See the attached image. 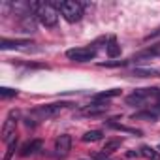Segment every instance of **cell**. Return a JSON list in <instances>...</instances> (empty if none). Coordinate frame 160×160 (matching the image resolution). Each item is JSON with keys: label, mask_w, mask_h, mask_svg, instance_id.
Wrapping results in <instances>:
<instances>
[{"label": "cell", "mask_w": 160, "mask_h": 160, "mask_svg": "<svg viewBox=\"0 0 160 160\" xmlns=\"http://www.w3.org/2000/svg\"><path fill=\"white\" fill-rule=\"evenodd\" d=\"M121 145H122V139H121V138L108 139V141L104 143V147H102V152H104V154H111V152L119 151V149H121Z\"/></svg>", "instance_id": "obj_13"}, {"label": "cell", "mask_w": 160, "mask_h": 160, "mask_svg": "<svg viewBox=\"0 0 160 160\" xmlns=\"http://www.w3.org/2000/svg\"><path fill=\"white\" fill-rule=\"evenodd\" d=\"M108 108H109L108 102H96V100H94L89 108L83 109V113H85V115H100V113L108 111Z\"/></svg>", "instance_id": "obj_10"}, {"label": "cell", "mask_w": 160, "mask_h": 160, "mask_svg": "<svg viewBox=\"0 0 160 160\" xmlns=\"http://www.w3.org/2000/svg\"><path fill=\"white\" fill-rule=\"evenodd\" d=\"M102 136H104V134H102V130H89V132H85V134H83V138H81V139H83L85 143H94V141H100V139H102Z\"/></svg>", "instance_id": "obj_16"}, {"label": "cell", "mask_w": 160, "mask_h": 160, "mask_svg": "<svg viewBox=\"0 0 160 160\" xmlns=\"http://www.w3.org/2000/svg\"><path fill=\"white\" fill-rule=\"evenodd\" d=\"M139 152H141V156H145L147 160H160V151H158V149H152L151 145H143V147L139 149Z\"/></svg>", "instance_id": "obj_14"}, {"label": "cell", "mask_w": 160, "mask_h": 160, "mask_svg": "<svg viewBox=\"0 0 160 160\" xmlns=\"http://www.w3.org/2000/svg\"><path fill=\"white\" fill-rule=\"evenodd\" d=\"M42 139H32V141H28V143H25L23 145V149H21V154L23 156H28V154H34V152H38V151H42Z\"/></svg>", "instance_id": "obj_11"}, {"label": "cell", "mask_w": 160, "mask_h": 160, "mask_svg": "<svg viewBox=\"0 0 160 160\" xmlns=\"http://www.w3.org/2000/svg\"><path fill=\"white\" fill-rule=\"evenodd\" d=\"M134 75L136 77H154V75H160V70H154V68H136Z\"/></svg>", "instance_id": "obj_17"}, {"label": "cell", "mask_w": 160, "mask_h": 160, "mask_svg": "<svg viewBox=\"0 0 160 160\" xmlns=\"http://www.w3.org/2000/svg\"><path fill=\"white\" fill-rule=\"evenodd\" d=\"M15 145H17V138H13V139L8 143V152H6L4 160H10V158H12V154H13V151H15Z\"/></svg>", "instance_id": "obj_22"}, {"label": "cell", "mask_w": 160, "mask_h": 160, "mask_svg": "<svg viewBox=\"0 0 160 160\" xmlns=\"http://www.w3.org/2000/svg\"><path fill=\"white\" fill-rule=\"evenodd\" d=\"M126 156H128V158H134V156L138 158V156H141V152H139V151H128Z\"/></svg>", "instance_id": "obj_23"}, {"label": "cell", "mask_w": 160, "mask_h": 160, "mask_svg": "<svg viewBox=\"0 0 160 160\" xmlns=\"http://www.w3.org/2000/svg\"><path fill=\"white\" fill-rule=\"evenodd\" d=\"M156 98H158V108H160V94H158V96H156Z\"/></svg>", "instance_id": "obj_26"}, {"label": "cell", "mask_w": 160, "mask_h": 160, "mask_svg": "<svg viewBox=\"0 0 160 160\" xmlns=\"http://www.w3.org/2000/svg\"><path fill=\"white\" fill-rule=\"evenodd\" d=\"M154 57H160V43H154V45L143 49L141 53L134 55L130 60H149V58H154Z\"/></svg>", "instance_id": "obj_8"}, {"label": "cell", "mask_w": 160, "mask_h": 160, "mask_svg": "<svg viewBox=\"0 0 160 160\" xmlns=\"http://www.w3.org/2000/svg\"><path fill=\"white\" fill-rule=\"evenodd\" d=\"M55 151L60 154V156H66L70 151H72V136L68 134H62L55 139Z\"/></svg>", "instance_id": "obj_6"}, {"label": "cell", "mask_w": 160, "mask_h": 160, "mask_svg": "<svg viewBox=\"0 0 160 160\" xmlns=\"http://www.w3.org/2000/svg\"><path fill=\"white\" fill-rule=\"evenodd\" d=\"M55 8L62 13V17L68 23H77L83 17V4L75 2V0H66V2H53Z\"/></svg>", "instance_id": "obj_2"}, {"label": "cell", "mask_w": 160, "mask_h": 160, "mask_svg": "<svg viewBox=\"0 0 160 160\" xmlns=\"http://www.w3.org/2000/svg\"><path fill=\"white\" fill-rule=\"evenodd\" d=\"M132 119L134 121H151V122H154L156 121V113H152V111H139V113H134Z\"/></svg>", "instance_id": "obj_18"}, {"label": "cell", "mask_w": 160, "mask_h": 160, "mask_svg": "<svg viewBox=\"0 0 160 160\" xmlns=\"http://www.w3.org/2000/svg\"><path fill=\"white\" fill-rule=\"evenodd\" d=\"M109 126L115 128V130H121V132H128V134H134V136H141V130H136V128H128V126H122V124H117L113 121H109Z\"/></svg>", "instance_id": "obj_19"}, {"label": "cell", "mask_w": 160, "mask_h": 160, "mask_svg": "<svg viewBox=\"0 0 160 160\" xmlns=\"http://www.w3.org/2000/svg\"><path fill=\"white\" fill-rule=\"evenodd\" d=\"M21 32H27V34L36 32V21H34V15L27 13V15L21 17Z\"/></svg>", "instance_id": "obj_9"}, {"label": "cell", "mask_w": 160, "mask_h": 160, "mask_svg": "<svg viewBox=\"0 0 160 160\" xmlns=\"http://www.w3.org/2000/svg\"><path fill=\"white\" fill-rule=\"evenodd\" d=\"M156 149H158V151H160V145H158V147H156Z\"/></svg>", "instance_id": "obj_27"}, {"label": "cell", "mask_w": 160, "mask_h": 160, "mask_svg": "<svg viewBox=\"0 0 160 160\" xmlns=\"http://www.w3.org/2000/svg\"><path fill=\"white\" fill-rule=\"evenodd\" d=\"M66 57L75 62H89L96 57V49L94 47H73L66 51Z\"/></svg>", "instance_id": "obj_4"}, {"label": "cell", "mask_w": 160, "mask_h": 160, "mask_svg": "<svg viewBox=\"0 0 160 160\" xmlns=\"http://www.w3.org/2000/svg\"><path fill=\"white\" fill-rule=\"evenodd\" d=\"M28 45H32L30 40H0V49L8 51V49H27Z\"/></svg>", "instance_id": "obj_7"}, {"label": "cell", "mask_w": 160, "mask_h": 160, "mask_svg": "<svg viewBox=\"0 0 160 160\" xmlns=\"http://www.w3.org/2000/svg\"><path fill=\"white\" fill-rule=\"evenodd\" d=\"M30 12L43 27L51 28L58 23V10L53 2H30Z\"/></svg>", "instance_id": "obj_1"}, {"label": "cell", "mask_w": 160, "mask_h": 160, "mask_svg": "<svg viewBox=\"0 0 160 160\" xmlns=\"http://www.w3.org/2000/svg\"><path fill=\"white\" fill-rule=\"evenodd\" d=\"M0 96L2 98H13V96H17V91L15 89H8V87H0Z\"/></svg>", "instance_id": "obj_21"}, {"label": "cell", "mask_w": 160, "mask_h": 160, "mask_svg": "<svg viewBox=\"0 0 160 160\" xmlns=\"http://www.w3.org/2000/svg\"><path fill=\"white\" fill-rule=\"evenodd\" d=\"M72 104L68 102H58V104H45V106H38L34 111H32V117H36L38 121H43V119H49V117H55L58 115L62 109L70 108Z\"/></svg>", "instance_id": "obj_3"}, {"label": "cell", "mask_w": 160, "mask_h": 160, "mask_svg": "<svg viewBox=\"0 0 160 160\" xmlns=\"http://www.w3.org/2000/svg\"><path fill=\"white\" fill-rule=\"evenodd\" d=\"M130 60H106V62H100L98 66L102 68H119V66H126Z\"/></svg>", "instance_id": "obj_20"}, {"label": "cell", "mask_w": 160, "mask_h": 160, "mask_svg": "<svg viewBox=\"0 0 160 160\" xmlns=\"http://www.w3.org/2000/svg\"><path fill=\"white\" fill-rule=\"evenodd\" d=\"M81 160H89V158H81Z\"/></svg>", "instance_id": "obj_28"}, {"label": "cell", "mask_w": 160, "mask_h": 160, "mask_svg": "<svg viewBox=\"0 0 160 160\" xmlns=\"http://www.w3.org/2000/svg\"><path fill=\"white\" fill-rule=\"evenodd\" d=\"M17 117H19V113H17V111H10L8 119H6V121H4V124H2V139H4L6 143H10V141L15 138V124H17Z\"/></svg>", "instance_id": "obj_5"}, {"label": "cell", "mask_w": 160, "mask_h": 160, "mask_svg": "<svg viewBox=\"0 0 160 160\" xmlns=\"http://www.w3.org/2000/svg\"><path fill=\"white\" fill-rule=\"evenodd\" d=\"M106 51H108V55H109L111 58L121 57V45L117 43V38H115V36H109L108 45H106Z\"/></svg>", "instance_id": "obj_12"}, {"label": "cell", "mask_w": 160, "mask_h": 160, "mask_svg": "<svg viewBox=\"0 0 160 160\" xmlns=\"http://www.w3.org/2000/svg\"><path fill=\"white\" fill-rule=\"evenodd\" d=\"M94 160H108V154H94Z\"/></svg>", "instance_id": "obj_25"}, {"label": "cell", "mask_w": 160, "mask_h": 160, "mask_svg": "<svg viewBox=\"0 0 160 160\" xmlns=\"http://www.w3.org/2000/svg\"><path fill=\"white\" fill-rule=\"evenodd\" d=\"M156 36H160V27H158L156 30H152V32H151V34H149L145 40H151V38H156Z\"/></svg>", "instance_id": "obj_24"}, {"label": "cell", "mask_w": 160, "mask_h": 160, "mask_svg": "<svg viewBox=\"0 0 160 160\" xmlns=\"http://www.w3.org/2000/svg\"><path fill=\"white\" fill-rule=\"evenodd\" d=\"M119 94H121V89H109V91L98 92V94L94 96V100H96V102H108L109 98H115V96H119Z\"/></svg>", "instance_id": "obj_15"}]
</instances>
